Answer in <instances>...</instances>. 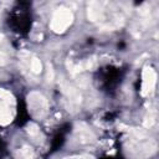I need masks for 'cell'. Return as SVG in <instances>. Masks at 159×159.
Listing matches in <instances>:
<instances>
[{
	"label": "cell",
	"instance_id": "cell-1",
	"mask_svg": "<svg viewBox=\"0 0 159 159\" xmlns=\"http://www.w3.org/2000/svg\"><path fill=\"white\" fill-rule=\"evenodd\" d=\"M70 22H71V12H68V11H60L53 17L52 26H53V29H56V31H61Z\"/></svg>",
	"mask_w": 159,
	"mask_h": 159
},
{
	"label": "cell",
	"instance_id": "cell-2",
	"mask_svg": "<svg viewBox=\"0 0 159 159\" xmlns=\"http://www.w3.org/2000/svg\"><path fill=\"white\" fill-rule=\"evenodd\" d=\"M31 70H32V72H35V73H40V72H41V70H42V65H41L40 60L34 58V60L31 61Z\"/></svg>",
	"mask_w": 159,
	"mask_h": 159
}]
</instances>
